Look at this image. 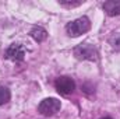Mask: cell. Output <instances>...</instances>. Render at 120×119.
<instances>
[{
    "label": "cell",
    "instance_id": "5",
    "mask_svg": "<svg viewBox=\"0 0 120 119\" xmlns=\"http://www.w3.org/2000/svg\"><path fill=\"white\" fill-rule=\"evenodd\" d=\"M74 55L78 58V59H88V60H96V51L95 48H92L88 44H84V45H80L74 49Z\"/></svg>",
    "mask_w": 120,
    "mask_h": 119
},
{
    "label": "cell",
    "instance_id": "8",
    "mask_svg": "<svg viewBox=\"0 0 120 119\" xmlns=\"http://www.w3.org/2000/svg\"><path fill=\"white\" fill-rule=\"evenodd\" d=\"M10 97H11L10 90L7 88L6 86H1V84H0V105L7 104V102L10 101Z\"/></svg>",
    "mask_w": 120,
    "mask_h": 119
},
{
    "label": "cell",
    "instance_id": "4",
    "mask_svg": "<svg viewBox=\"0 0 120 119\" xmlns=\"http://www.w3.org/2000/svg\"><path fill=\"white\" fill-rule=\"evenodd\" d=\"M6 58L14 62H21L25 58V48L20 44H13L6 51Z\"/></svg>",
    "mask_w": 120,
    "mask_h": 119
},
{
    "label": "cell",
    "instance_id": "2",
    "mask_svg": "<svg viewBox=\"0 0 120 119\" xmlns=\"http://www.w3.org/2000/svg\"><path fill=\"white\" fill-rule=\"evenodd\" d=\"M60 107H61V104H60L59 99H56V98H45L43 101H41V104L38 107V111L45 116H52L56 112H59Z\"/></svg>",
    "mask_w": 120,
    "mask_h": 119
},
{
    "label": "cell",
    "instance_id": "9",
    "mask_svg": "<svg viewBox=\"0 0 120 119\" xmlns=\"http://www.w3.org/2000/svg\"><path fill=\"white\" fill-rule=\"evenodd\" d=\"M60 6H64V7H77L80 4H82V0H78V1H59Z\"/></svg>",
    "mask_w": 120,
    "mask_h": 119
},
{
    "label": "cell",
    "instance_id": "3",
    "mask_svg": "<svg viewBox=\"0 0 120 119\" xmlns=\"http://www.w3.org/2000/svg\"><path fill=\"white\" fill-rule=\"evenodd\" d=\"M55 86H56V90L59 91V94H61V95H68V94H71L74 91V88H75L74 80L71 77H67V76L59 77L56 80Z\"/></svg>",
    "mask_w": 120,
    "mask_h": 119
},
{
    "label": "cell",
    "instance_id": "6",
    "mask_svg": "<svg viewBox=\"0 0 120 119\" xmlns=\"http://www.w3.org/2000/svg\"><path fill=\"white\" fill-rule=\"evenodd\" d=\"M103 10L108 16L115 17L120 14V0H108L103 3Z\"/></svg>",
    "mask_w": 120,
    "mask_h": 119
},
{
    "label": "cell",
    "instance_id": "7",
    "mask_svg": "<svg viewBox=\"0 0 120 119\" xmlns=\"http://www.w3.org/2000/svg\"><path fill=\"white\" fill-rule=\"evenodd\" d=\"M31 36L36 41V42H42L48 38V31L45 30L43 27H39V25H35L32 30H31Z\"/></svg>",
    "mask_w": 120,
    "mask_h": 119
},
{
    "label": "cell",
    "instance_id": "1",
    "mask_svg": "<svg viewBox=\"0 0 120 119\" xmlns=\"http://www.w3.org/2000/svg\"><path fill=\"white\" fill-rule=\"evenodd\" d=\"M90 28H91L90 20L87 17H80V18L68 23L67 27H66V31L70 36H80V35L85 34L87 31H90Z\"/></svg>",
    "mask_w": 120,
    "mask_h": 119
},
{
    "label": "cell",
    "instance_id": "10",
    "mask_svg": "<svg viewBox=\"0 0 120 119\" xmlns=\"http://www.w3.org/2000/svg\"><path fill=\"white\" fill-rule=\"evenodd\" d=\"M101 119H112V118H109V116H103V118H101Z\"/></svg>",
    "mask_w": 120,
    "mask_h": 119
}]
</instances>
